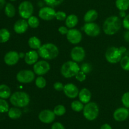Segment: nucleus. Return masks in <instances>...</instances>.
Instances as JSON below:
<instances>
[{
	"instance_id": "obj_32",
	"label": "nucleus",
	"mask_w": 129,
	"mask_h": 129,
	"mask_svg": "<svg viewBox=\"0 0 129 129\" xmlns=\"http://www.w3.org/2000/svg\"><path fill=\"white\" fill-rule=\"evenodd\" d=\"M47 82L45 78L42 76H39L36 79H35V85L37 88H40V89H42V88H45L46 86Z\"/></svg>"
},
{
	"instance_id": "obj_17",
	"label": "nucleus",
	"mask_w": 129,
	"mask_h": 129,
	"mask_svg": "<svg viewBox=\"0 0 129 129\" xmlns=\"http://www.w3.org/2000/svg\"><path fill=\"white\" fill-rule=\"evenodd\" d=\"M20 54L16 51H10L6 54L4 60L8 66H14L18 63L20 60Z\"/></svg>"
},
{
	"instance_id": "obj_38",
	"label": "nucleus",
	"mask_w": 129,
	"mask_h": 129,
	"mask_svg": "<svg viewBox=\"0 0 129 129\" xmlns=\"http://www.w3.org/2000/svg\"><path fill=\"white\" fill-rule=\"evenodd\" d=\"M55 18L57 19L59 21H64L66 20L67 18L66 13L64 11H57L56 13H55Z\"/></svg>"
},
{
	"instance_id": "obj_40",
	"label": "nucleus",
	"mask_w": 129,
	"mask_h": 129,
	"mask_svg": "<svg viewBox=\"0 0 129 129\" xmlns=\"http://www.w3.org/2000/svg\"><path fill=\"white\" fill-rule=\"evenodd\" d=\"M122 25L126 30H129V14L127 15L125 17L123 18V21H122Z\"/></svg>"
},
{
	"instance_id": "obj_45",
	"label": "nucleus",
	"mask_w": 129,
	"mask_h": 129,
	"mask_svg": "<svg viewBox=\"0 0 129 129\" xmlns=\"http://www.w3.org/2000/svg\"><path fill=\"white\" fill-rule=\"evenodd\" d=\"M100 129H112V127L108 123H105V124H103V125L101 127Z\"/></svg>"
},
{
	"instance_id": "obj_33",
	"label": "nucleus",
	"mask_w": 129,
	"mask_h": 129,
	"mask_svg": "<svg viewBox=\"0 0 129 129\" xmlns=\"http://www.w3.org/2000/svg\"><path fill=\"white\" fill-rule=\"evenodd\" d=\"M120 66L124 71H129V57L125 55L122 57V59L120 61Z\"/></svg>"
},
{
	"instance_id": "obj_15",
	"label": "nucleus",
	"mask_w": 129,
	"mask_h": 129,
	"mask_svg": "<svg viewBox=\"0 0 129 129\" xmlns=\"http://www.w3.org/2000/svg\"><path fill=\"white\" fill-rule=\"evenodd\" d=\"M63 91L67 97L73 99L78 96L79 91L75 84L73 83H68L64 86Z\"/></svg>"
},
{
	"instance_id": "obj_2",
	"label": "nucleus",
	"mask_w": 129,
	"mask_h": 129,
	"mask_svg": "<svg viewBox=\"0 0 129 129\" xmlns=\"http://www.w3.org/2000/svg\"><path fill=\"white\" fill-rule=\"evenodd\" d=\"M39 56L45 60H52L56 58L59 54L57 47L52 43H47L38 49Z\"/></svg>"
},
{
	"instance_id": "obj_11",
	"label": "nucleus",
	"mask_w": 129,
	"mask_h": 129,
	"mask_svg": "<svg viewBox=\"0 0 129 129\" xmlns=\"http://www.w3.org/2000/svg\"><path fill=\"white\" fill-rule=\"evenodd\" d=\"M66 37L69 42L72 44H78L81 42L83 35L81 31L78 29L70 28L66 34Z\"/></svg>"
},
{
	"instance_id": "obj_46",
	"label": "nucleus",
	"mask_w": 129,
	"mask_h": 129,
	"mask_svg": "<svg viewBox=\"0 0 129 129\" xmlns=\"http://www.w3.org/2000/svg\"><path fill=\"white\" fill-rule=\"evenodd\" d=\"M6 5V1L5 0H0V10L4 8Z\"/></svg>"
},
{
	"instance_id": "obj_29",
	"label": "nucleus",
	"mask_w": 129,
	"mask_h": 129,
	"mask_svg": "<svg viewBox=\"0 0 129 129\" xmlns=\"http://www.w3.org/2000/svg\"><path fill=\"white\" fill-rule=\"evenodd\" d=\"M72 110L74 112H79L82 111L84 108V103H82L81 101L79 100H74L73 101L71 105Z\"/></svg>"
},
{
	"instance_id": "obj_44",
	"label": "nucleus",
	"mask_w": 129,
	"mask_h": 129,
	"mask_svg": "<svg viewBox=\"0 0 129 129\" xmlns=\"http://www.w3.org/2000/svg\"><path fill=\"white\" fill-rule=\"evenodd\" d=\"M124 39L126 42H129V30H127L124 34Z\"/></svg>"
},
{
	"instance_id": "obj_23",
	"label": "nucleus",
	"mask_w": 129,
	"mask_h": 129,
	"mask_svg": "<svg viewBox=\"0 0 129 129\" xmlns=\"http://www.w3.org/2000/svg\"><path fill=\"white\" fill-rule=\"evenodd\" d=\"M8 115L11 119L15 120L18 119L21 117V115H22V112L20 108L15 107L9 109L8 112Z\"/></svg>"
},
{
	"instance_id": "obj_12",
	"label": "nucleus",
	"mask_w": 129,
	"mask_h": 129,
	"mask_svg": "<svg viewBox=\"0 0 129 129\" xmlns=\"http://www.w3.org/2000/svg\"><path fill=\"white\" fill-rule=\"evenodd\" d=\"M84 33L90 37H96L100 34V28L94 22L86 23L83 26Z\"/></svg>"
},
{
	"instance_id": "obj_18",
	"label": "nucleus",
	"mask_w": 129,
	"mask_h": 129,
	"mask_svg": "<svg viewBox=\"0 0 129 129\" xmlns=\"http://www.w3.org/2000/svg\"><path fill=\"white\" fill-rule=\"evenodd\" d=\"M28 24L25 19H20L15 22L14 24V31L18 34H23L27 30L28 28Z\"/></svg>"
},
{
	"instance_id": "obj_4",
	"label": "nucleus",
	"mask_w": 129,
	"mask_h": 129,
	"mask_svg": "<svg viewBox=\"0 0 129 129\" xmlns=\"http://www.w3.org/2000/svg\"><path fill=\"white\" fill-rule=\"evenodd\" d=\"M80 71V67L76 62L69 60L62 64L60 69V73L66 78H70L75 76Z\"/></svg>"
},
{
	"instance_id": "obj_27",
	"label": "nucleus",
	"mask_w": 129,
	"mask_h": 129,
	"mask_svg": "<svg viewBox=\"0 0 129 129\" xmlns=\"http://www.w3.org/2000/svg\"><path fill=\"white\" fill-rule=\"evenodd\" d=\"M5 13L8 17H13L15 15V13H16L15 6L11 3H10L6 4L5 6Z\"/></svg>"
},
{
	"instance_id": "obj_31",
	"label": "nucleus",
	"mask_w": 129,
	"mask_h": 129,
	"mask_svg": "<svg viewBox=\"0 0 129 129\" xmlns=\"http://www.w3.org/2000/svg\"><path fill=\"white\" fill-rule=\"evenodd\" d=\"M53 112L55 113V115L62 116L65 114L66 110L65 107L64 105H58L56 107H55Z\"/></svg>"
},
{
	"instance_id": "obj_16",
	"label": "nucleus",
	"mask_w": 129,
	"mask_h": 129,
	"mask_svg": "<svg viewBox=\"0 0 129 129\" xmlns=\"http://www.w3.org/2000/svg\"><path fill=\"white\" fill-rule=\"evenodd\" d=\"M129 117V110L126 107L118 108L113 113V118L117 122H123Z\"/></svg>"
},
{
	"instance_id": "obj_43",
	"label": "nucleus",
	"mask_w": 129,
	"mask_h": 129,
	"mask_svg": "<svg viewBox=\"0 0 129 129\" xmlns=\"http://www.w3.org/2000/svg\"><path fill=\"white\" fill-rule=\"evenodd\" d=\"M51 129H65V128L60 122H55L52 125Z\"/></svg>"
},
{
	"instance_id": "obj_19",
	"label": "nucleus",
	"mask_w": 129,
	"mask_h": 129,
	"mask_svg": "<svg viewBox=\"0 0 129 129\" xmlns=\"http://www.w3.org/2000/svg\"><path fill=\"white\" fill-rule=\"evenodd\" d=\"M39 55L38 52L35 50H30L25 54V62L28 65H33L35 64L39 59Z\"/></svg>"
},
{
	"instance_id": "obj_25",
	"label": "nucleus",
	"mask_w": 129,
	"mask_h": 129,
	"mask_svg": "<svg viewBox=\"0 0 129 129\" xmlns=\"http://www.w3.org/2000/svg\"><path fill=\"white\" fill-rule=\"evenodd\" d=\"M29 47L32 49H39L42 46L41 41L37 37H31L28 40Z\"/></svg>"
},
{
	"instance_id": "obj_5",
	"label": "nucleus",
	"mask_w": 129,
	"mask_h": 129,
	"mask_svg": "<svg viewBox=\"0 0 129 129\" xmlns=\"http://www.w3.org/2000/svg\"><path fill=\"white\" fill-rule=\"evenodd\" d=\"M83 111V115L88 120L93 121L98 117L99 114V107L94 102H89L85 104Z\"/></svg>"
},
{
	"instance_id": "obj_10",
	"label": "nucleus",
	"mask_w": 129,
	"mask_h": 129,
	"mask_svg": "<svg viewBox=\"0 0 129 129\" xmlns=\"http://www.w3.org/2000/svg\"><path fill=\"white\" fill-rule=\"evenodd\" d=\"M56 11L52 7L50 6H45L43 7L39 10V16L42 20L45 21H50L53 20L55 17Z\"/></svg>"
},
{
	"instance_id": "obj_14",
	"label": "nucleus",
	"mask_w": 129,
	"mask_h": 129,
	"mask_svg": "<svg viewBox=\"0 0 129 129\" xmlns=\"http://www.w3.org/2000/svg\"><path fill=\"white\" fill-rule=\"evenodd\" d=\"M55 118V115L53 111L50 110H44L40 112L39 118L42 123H50L54 122Z\"/></svg>"
},
{
	"instance_id": "obj_26",
	"label": "nucleus",
	"mask_w": 129,
	"mask_h": 129,
	"mask_svg": "<svg viewBox=\"0 0 129 129\" xmlns=\"http://www.w3.org/2000/svg\"><path fill=\"white\" fill-rule=\"evenodd\" d=\"M115 5L120 11H127L129 8V0H116Z\"/></svg>"
},
{
	"instance_id": "obj_13",
	"label": "nucleus",
	"mask_w": 129,
	"mask_h": 129,
	"mask_svg": "<svg viewBox=\"0 0 129 129\" xmlns=\"http://www.w3.org/2000/svg\"><path fill=\"white\" fill-rule=\"evenodd\" d=\"M86 56L84 48L80 46H76L71 51V57L73 61L80 62L84 59Z\"/></svg>"
},
{
	"instance_id": "obj_41",
	"label": "nucleus",
	"mask_w": 129,
	"mask_h": 129,
	"mask_svg": "<svg viewBox=\"0 0 129 129\" xmlns=\"http://www.w3.org/2000/svg\"><path fill=\"white\" fill-rule=\"evenodd\" d=\"M53 87H54V88L56 91H63L64 86L63 85V84L62 83H60V82H56V83H55L54 84Z\"/></svg>"
},
{
	"instance_id": "obj_7",
	"label": "nucleus",
	"mask_w": 129,
	"mask_h": 129,
	"mask_svg": "<svg viewBox=\"0 0 129 129\" xmlns=\"http://www.w3.org/2000/svg\"><path fill=\"white\" fill-rule=\"evenodd\" d=\"M18 13L23 19H28L34 13V5L29 1H22L18 6Z\"/></svg>"
},
{
	"instance_id": "obj_28",
	"label": "nucleus",
	"mask_w": 129,
	"mask_h": 129,
	"mask_svg": "<svg viewBox=\"0 0 129 129\" xmlns=\"http://www.w3.org/2000/svg\"><path fill=\"white\" fill-rule=\"evenodd\" d=\"M10 33L6 28L0 29V43H5L9 40Z\"/></svg>"
},
{
	"instance_id": "obj_3",
	"label": "nucleus",
	"mask_w": 129,
	"mask_h": 129,
	"mask_svg": "<svg viewBox=\"0 0 129 129\" xmlns=\"http://www.w3.org/2000/svg\"><path fill=\"white\" fill-rule=\"evenodd\" d=\"M30 96L23 91H16L13 93L10 98L11 104L18 108L26 107L30 103Z\"/></svg>"
},
{
	"instance_id": "obj_24",
	"label": "nucleus",
	"mask_w": 129,
	"mask_h": 129,
	"mask_svg": "<svg viewBox=\"0 0 129 129\" xmlns=\"http://www.w3.org/2000/svg\"><path fill=\"white\" fill-rule=\"evenodd\" d=\"M11 89L6 84H0V98L7 99L11 96Z\"/></svg>"
},
{
	"instance_id": "obj_30",
	"label": "nucleus",
	"mask_w": 129,
	"mask_h": 129,
	"mask_svg": "<svg viewBox=\"0 0 129 129\" xmlns=\"http://www.w3.org/2000/svg\"><path fill=\"white\" fill-rule=\"evenodd\" d=\"M27 22L28 26L32 28H36L40 25V21L39 18L35 16H31L28 19H27Z\"/></svg>"
},
{
	"instance_id": "obj_1",
	"label": "nucleus",
	"mask_w": 129,
	"mask_h": 129,
	"mask_svg": "<svg viewBox=\"0 0 129 129\" xmlns=\"http://www.w3.org/2000/svg\"><path fill=\"white\" fill-rule=\"evenodd\" d=\"M122 22L117 16H111L107 18L104 21L103 30L107 35H113L121 28Z\"/></svg>"
},
{
	"instance_id": "obj_8",
	"label": "nucleus",
	"mask_w": 129,
	"mask_h": 129,
	"mask_svg": "<svg viewBox=\"0 0 129 129\" xmlns=\"http://www.w3.org/2000/svg\"><path fill=\"white\" fill-rule=\"evenodd\" d=\"M16 79L20 83H31L35 79V73L31 70H21L16 74Z\"/></svg>"
},
{
	"instance_id": "obj_6",
	"label": "nucleus",
	"mask_w": 129,
	"mask_h": 129,
	"mask_svg": "<svg viewBox=\"0 0 129 129\" xmlns=\"http://www.w3.org/2000/svg\"><path fill=\"white\" fill-rule=\"evenodd\" d=\"M123 53L120 48L111 47L105 52V58L107 61L111 64H117L119 62L122 58Z\"/></svg>"
},
{
	"instance_id": "obj_34",
	"label": "nucleus",
	"mask_w": 129,
	"mask_h": 129,
	"mask_svg": "<svg viewBox=\"0 0 129 129\" xmlns=\"http://www.w3.org/2000/svg\"><path fill=\"white\" fill-rule=\"evenodd\" d=\"M9 110V105L5 99L0 98V113H6Z\"/></svg>"
},
{
	"instance_id": "obj_36",
	"label": "nucleus",
	"mask_w": 129,
	"mask_h": 129,
	"mask_svg": "<svg viewBox=\"0 0 129 129\" xmlns=\"http://www.w3.org/2000/svg\"><path fill=\"white\" fill-rule=\"evenodd\" d=\"M80 70L86 74L90 73L92 70V67L89 63H83L80 67Z\"/></svg>"
},
{
	"instance_id": "obj_35",
	"label": "nucleus",
	"mask_w": 129,
	"mask_h": 129,
	"mask_svg": "<svg viewBox=\"0 0 129 129\" xmlns=\"http://www.w3.org/2000/svg\"><path fill=\"white\" fill-rule=\"evenodd\" d=\"M47 6L50 7H55L60 5L64 0H44Z\"/></svg>"
},
{
	"instance_id": "obj_48",
	"label": "nucleus",
	"mask_w": 129,
	"mask_h": 129,
	"mask_svg": "<svg viewBox=\"0 0 129 129\" xmlns=\"http://www.w3.org/2000/svg\"><path fill=\"white\" fill-rule=\"evenodd\" d=\"M10 1H16V0H10Z\"/></svg>"
},
{
	"instance_id": "obj_47",
	"label": "nucleus",
	"mask_w": 129,
	"mask_h": 129,
	"mask_svg": "<svg viewBox=\"0 0 129 129\" xmlns=\"http://www.w3.org/2000/svg\"><path fill=\"white\" fill-rule=\"evenodd\" d=\"M120 17L122 18H124L125 17V16L127 15H126V13H125V11H120Z\"/></svg>"
},
{
	"instance_id": "obj_20",
	"label": "nucleus",
	"mask_w": 129,
	"mask_h": 129,
	"mask_svg": "<svg viewBox=\"0 0 129 129\" xmlns=\"http://www.w3.org/2000/svg\"><path fill=\"white\" fill-rule=\"evenodd\" d=\"M78 97H79V101H81L84 104H86L90 102L91 93L88 88H83L79 92Z\"/></svg>"
},
{
	"instance_id": "obj_21",
	"label": "nucleus",
	"mask_w": 129,
	"mask_h": 129,
	"mask_svg": "<svg viewBox=\"0 0 129 129\" xmlns=\"http://www.w3.org/2000/svg\"><path fill=\"white\" fill-rule=\"evenodd\" d=\"M66 25L69 28H74L78 23V18L74 14H71L67 16L65 20Z\"/></svg>"
},
{
	"instance_id": "obj_39",
	"label": "nucleus",
	"mask_w": 129,
	"mask_h": 129,
	"mask_svg": "<svg viewBox=\"0 0 129 129\" xmlns=\"http://www.w3.org/2000/svg\"><path fill=\"white\" fill-rule=\"evenodd\" d=\"M75 78L78 81L83 82L84 81L86 80V74L80 70L78 73H77L76 75L75 76Z\"/></svg>"
},
{
	"instance_id": "obj_37",
	"label": "nucleus",
	"mask_w": 129,
	"mask_h": 129,
	"mask_svg": "<svg viewBox=\"0 0 129 129\" xmlns=\"http://www.w3.org/2000/svg\"><path fill=\"white\" fill-rule=\"evenodd\" d=\"M122 103L125 107L129 108V91L126 92L122 96Z\"/></svg>"
},
{
	"instance_id": "obj_9",
	"label": "nucleus",
	"mask_w": 129,
	"mask_h": 129,
	"mask_svg": "<svg viewBox=\"0 0 129 129\" xmlns=\"http://www.w3.org/2000/svg\"><path fill=\"white\" fill-rule=\"evenodd\" d=\"M34 72L38 76H43L47 74L50 69V66L48 62L45 60L37 61L34 64Z\"/></svg>"
},
{
	"instance_id": "obj_22",
	"label": "nucleus",
	"mask_w": 129,
	"mask_h": 129,
	"mask_svg": "<svg viewBox=\"0 0 129 129\" xmlns=\"http://www.w3.org/2000/svg\"><path fill=\"white\" fill-rule=\"evenodd\" d=\"M98 16V12L95 10H89L84 16V21L86 23L94 22Z\"/></svg>"
},
{
	"instance_id": "obj_42",
	"label": "nucleus",
	"mask_w": 129,
	"mask_h": 129,
	"mask_svg": "<svg viewBox=\"0 0 129 129\" xmlns=\"http://www.w3.org/2000/svg\"><path fill=\"white\" fill-rule=\"evenodd\" d=\"M68 30H69L68 28L67 27V26H61L58 28V31H59V32L62 35H66L68 32Z\"/></svg>"
}]
</instances>
